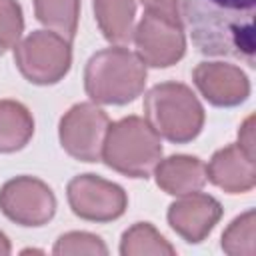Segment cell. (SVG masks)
Returning a JSON list of instances; mask_svg holds the SVG:
<instances>
[{
	"label": "cell",
	"mask_w": 256,
	"mask_h": 256,
	"mask_svg": "<svg viewBox=\"0 0 256 256\" xmlns=\"http://www.w3.org/2000/svg\"><path fill=\"white\" fill-rule=\"evenodd\" d=\"M248 156L254 158V116H248L240 130H238V142H236Z\"/></svg>",
	"instance_id": "7402d4cb"
},
{
	"label": "cell",
	"mask_w": 256,
	"mask_h": 256,
	"mask_svg": "<svg viewBox=\"0 0 256 256\" xmlns=\"http://www.w3.org/2000/svg\"><path fill=\"white\" fill-rule=\"evenodd\" d=\"M72 212L88 222H112L126 212L128 196L122 186L96 174H78L66 186Z\"/></svg>",
	"instance_id": "52a82bcc"
},
{
	"label": "cell",
	"mask_w": 256,
	"mask_h": 256,
	"mask_svg": "<svg viewBox=\"0 0 256 256\" xmlns=\"http://www.w3.org/2000/svg\"><path fill=\"white\" fill-rule=\"evenodd\" d=\"M170 228L188 244H200L208 238L222 218V204L204 192H190L168 206Z\"/></svg>",
	"instance_id": "30bf717a"
},
{
	"label": "cell",
	"mask_w": 256,
	"mask_h": 256,
	"mask_svg": "<svg viewBox=\"0 0 256 256\" xmlns=\"http://www.w3.org/2000/svg\"><path fill=\"white\" fill-rule=\"evenodd\" d=\"M120 254L122 256H146V254L174 256L176 248L150 222H136L122 234Z\"/></svg>",
	"instance_id": "e0dca14e"
},
{
	"label": "cell",
	"mask_w": 256,
	"mask_h": 256,
	"mask_svg": "<svg viewBox=\"0 0 256 256\" xmlns=\"http://www.w3.org/2000/svg\"><path fill=\"white\" fill-rule=\"evenodd\" d=\"M12 252V246H10V240L4 232H0V256H8Z\"/></svg>",
	"instance_id": "603a6c76"
},
{
	"label": "cell",
	"mask_w": 256,
	"mask_h": 256,
	"mask_svg": "<svg viewBox=\"0 0 256 256\" xmlns=\"http://www.w3.org/2000/svg\"><path fill=\"white\" fill-rule=\"evenodd\" d=\"M0 210L20 226H44L56 214V196L40 178L16 176L0 188Z\"/></svg>",
	"instance_id": "ba28073f"
},
{
	"label": "cell",
	"mask_w": 256,
	"mask_h": 256,
	"mask_svg": "<svg viewBox=\"0 0 256 256\" xmlns=\"http://www.w3.org/2000/svg\"><path fill=\"white\" fill-rule=\"evenodd\" d=\"M110 124L108 114L100 106L94 102H78L60 118V146L74 160L98 162L102 160V146Z\"/></svg>",
	"instance_id": "8992f818"
},
{
	"label": "cell",
	"mask_w": 256,
	"mask_h": 256,
	"mask_svg": "<svg viewBox=\"0 0 256 256\" xmlns=\"http://www.w3.org/2000/svg\"><path fill=\"white\" fill-rule=\"evenodd\" d=\"M162 158V140L142 116H126L112 122L104 146L102 162L130 178H148Z\"/></svg>",
	"instance_id": "277c9868"
},
{
	"label": "cell",
	"mask_w": 256,
	"mask_h": 256,
	"mask_svg": "<svg viewBox=\"0 0 256 256\" xmlns=\"http://www.w3.org/2000/svg\"><path fill=\"white\" fill-rule=\"evenodd\" d=\"M152 174L158 188L170 196L198 192L206 184V164L200 158L188 154H174L164 160L160 158Z\"/></svg>",
	"instance_id": "4fadbf2b"
},
{
	"label": "cell",
	"mask_w": 256,
	"mask_h": 256,
	"mask_svg": "<svg viewBox=\"0 0 256 256\" xmlns=\"http://www.w3.org/2000/svg\"><path fill=\"white\" fill-rule=\"evenodd\" d=\"M144 118L160 138L186 144L202 132L206 116L190 86L160 82L144 94Z\"/></svg>",
	"instance_id": "3957f363"
},
{
	"label": "cell",
	"mask_w": 256,
	"mask_h": 256,
	"mask_svg": "<svg viewBox=\"0 0 256 256\" xmlns=\"http://www.w3.org/2000/svg\"><path fill=\"white\" fill-rule=\"evenodd\" d=\"M192 80L204 100L218 108L240 106L250 96V80L246 72L234 64L200 62L192 72Z\"/></svg>",
	"instance_id": "8fae6325"
},
{
	"label": "cell",
	"mask_w": 256,
	"mask_h": 256,
	"mask_svg": "<svg viewBox=\"0 0 256 256\" xmlns=\"http://www.w3.org/2000/svg\"><path fill=\"white\" fill-rule=\"evenodd\" d=\"M206 180L228 194H246L256 186V164L238 144L214 152L206 166Z\"/></svg>",
	"instance_id": "7c38bea8"
},
{
	"label": "cell",
	"mask_w": 256,
	"mask_h": 256,
	"mask_svg": "<svg viewBox=\"0 0 256 256\" xmlns=\"http://www.w3.org/2000/svg\"><path fill=\"white\" fill-rule=\"evenodd\" d=\"M94 16L102 36L114 46H126L134 36V0H94Z\"/></svg>",
	"instance_id": "5bb4252c"
},
{
	"label": "cell",
	"mask_w": 256,
	"mask_h": 256,
	"mask_svg": "<svg viewBox=\"0 0 256 256\" xmlns=\"http://www.w3.org/2000/svg\"><path fill=\"white\" fill-rule=\"evenodd\" d=\"M52 252L56 256H78V254H90V256H106L108 248L102 242L100 236L90 232H66L62 234Z\"/></svg>",
	"instance_id": "d6986e66"
},
{
	"label": "cell",
	"mask_w": 256,
	"mask_h": 256,
	"mask_svg": "<svg viewBox=\"0 0 256 256\" xmlns=\"http://www.w3.org/2000/svg\"><path fill=\"white\" fill-rule=\"evenodd\" d=\"M222 250L230 256H254L256 252V212L236 216L222 234Z\"/></svg>",
	"instance_id": "ac0fdd59"
},
{
	"label": "cell",
	"mask_w": 256,
	"mask_h": 256,
	"mask_svg": "<svg viewBox=\"0 0 256 256\" xmlns=\"http://www.w3.org/2000/svg\"><path fill=\"white\" fill-rule=\"evenodd\" d=\"M144 10L152 16L164 18L174 24H182L180 18V0H140Z\"/></svg>",
	"instance_id": "44dd1931"
},
{
	"label": "cell",
	"mask_w": 256,
	"mask_h": 256,
	"mask_svg": "<svg viewBox=\"0 0 256 256\" xmlns=\"http://www.w3.org/2000/svg\"><path fill=\"white\" fill-rule=\"evenodd\" d=\"M36 20L68 42L74 40L80 18V0H34Z\"/></svg>",
	"instance_id": "2e32d148"
},
{
	"label": "cell",
	"mask_w": 256,
	"mask_h": 256,
	"mask_svg": "<svg viewBox=\"0 0 256 256\" xmlns=\"http://www.w3.org/2000/svg\"><path fill=\"white\" fill-rule=\"evenodd\" d=\"M256 0H180L192 44L206 56H228L254 66Z\"/></svg>",
	"instance_id": "6da1fadb"
},
{
	"label": "cell",
	"mask_w": 256,
	"mask_h": 256,
	"mask_svg": "<svg viewBox=\"0 0 256 256\" xmlns=\"http://www.w3.org/2000/svg\"><path fill=\"white\" fill-rule=\"evenodd\" d=\"M146 86V64L124 46H110L90 56L84 90L94 104L122 106L134 102Z\"/></svg>",
	"instance_id": "7a4b0ae2"
},
{
	"label": "cell",
	"mask_w": 256,
	"mask_h": 256,
	"mask_svg": "<svg viewBox=\"0 0 256 256\" xmlns=\"http://www.w3.org/2000/svg\"><path fill=\"white\" fill-rule=\"evenodd\" d=\"M14 62L28 82L56 84L72 66V42L52 30H34L14 46Z\"/></svg>",
	"instance_id": "5b68a950"
},
{
	"label": "cell",
	"mask_w": 256,
	"mask_h": 256,
	"mask_svg": "<svg viewBox=\"0 0 256 256\" xmlns=\"http://www.w3.org/2000/svg\"><path fill=\"white\" fill-rule=\"evenodd\" d=\"M34 134V118L18 100H0V152L22 150Z\"/></svg>",
	"instance_id": "9a60e30c"
},
{
	"label": "cell",
	"mask_w": 256,
	"mask_h": 256,
	"mask_svg": "<svg viewBox=\"0 0 256 256\" xmlns=\"http://www.w3.org/2000/svg\"><path fill=\"white\" fill-rule=\"evenodd\" d=\"M24 16L16 0H0V56L22 40Z\"/></svg>",
	"instance_id": "ffe728a7"
},
{
	"label": "cell",
	"mask_w": 256,
	"mask_h": 256,
	"mask_svg": "<svg viewBox=\"0 0 256 256\" xmlns=\"http://www.w3.org/2000/svg\"><path fill=\"white\" fill-rule=\"evenodd\" d=\"M132 42L136 44V54L140 60L152 68H168L186 52L182 24L168 22L148 12H144L142 20L134 26Z\"/></svg>",
	"instance_id": "9c48e42d"
}]
</instances>
